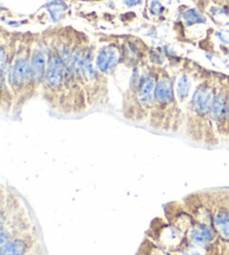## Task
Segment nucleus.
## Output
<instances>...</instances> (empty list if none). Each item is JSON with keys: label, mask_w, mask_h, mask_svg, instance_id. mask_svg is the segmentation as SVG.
Here are the masks:
<instances>
[{"label": "nucleus", "mask_w": 229, "mask_h": 255, "mask_svg": "<svg viewBox=\"0 0 229 255\" xmlns=\"http://www.w3.org/2000/svg\"><path fill=\"white\" fill-rule=\"evenodd\" d=\"M4 63H6V51L2 46H0V73L2 72Z\"/></svg>", "instance_id": "nucleus-16"}, {"label": "nucleus", "mask_w": 229, "mask_h": 255, "mask_svg": "<svg viewBox=\"0 0 229 255\" xmlns=\"http://www.w3.org/2000/svg\"><path fill=\"white\" fill-rule=\"evenodd\" d=\"M121 60V51L115 44L103 47L95 57L96 68L103 75H108L115 70Z\"/></svg>", "instance_id": "nucleus-11"}, {"label": "nucleus", "mask_w": 229, "mask_h": 255, "mask_svg": "<svg viewBox=\"0 0 229 255\" xmlns=\"http://www.w3.org/2000/svg\"><path fill=\"white\" fill-rule=\"evenodd\" d=\"M173 85H175V94L177 98V101L179 103L181 110L185 112L188 103H189L190 99L194 93V85H192V79L190 74L186 71H182L179 75L176 77L173 81Z\"/></svg>", "instance_id": "nucleus-12"}, {"label": "nucleus", "mask_w": 229, "mask_h": 255, "mask_svg": "<svg viewBox=\"0 0 229 255\" xmlns=\"http://www.w3.org/2000/svg\"><path fill=\"white\" fill-rule=\"evenodd\" d=\"M185 19L188 25H194V24H197V22L204 21V19H200V16L198 15V12L195 10L188 11L185 16Z\"/></svg>", "instance_id": "nucleus-15"}, {"label": "nucleus", "mask_w": 229, "mask_h": 255, "mask_svg": "<svg viewBox=\"0 0 229 255\" xmlns=\"http://www.w3.org/2000/svg\"><path fill=\"white\" fill-rule=\"evenodd\" d=\"M186 239L194 245V247L207 248L213 245L217 241H221L218 238L216 231L214 230L213 225L205 224V223L197 222L195 218L191 222L189 227L186 230Z\"/></svg>", "instance_id": "nucleus-8"}, {"label": "nucleus", "mask_w": 229, "mask_h": 255, "mask_svg": "<svg viewBox=\"0 0 229 255\" xmlns=\"http://www.w3.org/2000/svg\"><path fill=\"white\" fill-rule=\"evenodd\" d=\"M218 74L210 73L196 85L185 115L187 135L197 143L215 147L221 138L212 120L213 99L216 91Z\"/></svg>", "instance_id": "nucleus-1"}, {"label": "nucleus", "mask_w": 229, "mask_h": 255, "mask_svg": "<svg viewBox=\"0 0 229 255\" xmlns=\"http://www.w3.org/2000/svg\"><path fill=\"white\" fill-rule=\"evenodd\" d=\"M148 122L157 131H179L185 127V112L177 101L173 80L167 73L159 74Z\"/></svg>", "instance_id": "nucleus-2"}, {"label": "nucleus", "mask_w": 229, "mask_h": 255, "mask_svg": "<svg viewBox=\"0 0 229 255\" xmlns=\"http://www.w3.org/2000/svg\"><path fill=\"white\" fill-rule=\"evenodd\" d=\"M65 64L54 46L48 49L47 67L43 84V94L47 103L54 110L61 111L64 97Z\"/></svg>", "instance_id": "nucleus-4"}, {"label": "nucleus", "mask_w": 229, "mask_h": 255, "mask_svg": "<svg viewBox=\"0 0 229 255\" xmlns=\"http://www.w3.org/2000/svg\"><path fill=\"white\" fill-rule=\"evenodd\" d=\"M35 226L30 214L21 206L11 214L3 226L0 229V247L17 236L24 234Z\"/></svg>", "instance_id": "nucleus-6"}, {"label": "nucleus", "mask_w": 229, "mask_h": 255, "mask_svg": "<svg viewBox=\"0 0 229 255\" xmlns=\"http://www.w3.org/2000/svg\"><path fill=\"white\" fill-rule=\"evenodd\" d=\"M218 134L221 140L226 141V142L229 143V102H228V106L226 109L225 116H224L222 125L218 129Z\"/></svg>", "instance_id": "nucleus-14"}, {"label": "nucleus", "mask_w": 229, "mask_h": 255, "mask_svg": "<svg viewBox=\"0 0 229 255\" xmlns=\"http://www.w3.org/2000/svg\"><path fill=\"white\" fill-rule=\"evenodd\" d=\"M20 206L21 204L19 200L13 197L11 198V196L10 197L8 196L7 199L0 205V229H1L4 223L7 222L8 218L11 216V214L17 211Z\"/></svg>", "instance_id": "nucleus-13"}, {"label": "nucleus", "mask_w": 229, "mask_h": 255, "mask_svg": "<svg viewBox=\"0 0 229 255\" xmlns=\"http://www.w3.org/2000/svg\"><path fill=\"white\" fill-rule=\"evenodd\" d=\"M9 82H10L11 88L16 93L21 92V91L27 88V86H29V89H31L30 57L22 56L17 58L10 68ZM31 92H33V91H31Z\"/></svg>", "instance_id": "nucleus-9"}, {"label": "nucleus", "mask_w": 229, "mask_h": 255, "mask_svg": "<svg viewBox=\"0 0 229 255\" xmlns=\"http://www.w3.org/2000/svg\"><path fill=\"white\" fill-rule=\"evenodd\" d=\"M223 2H226V3H229V0H222Z\"/></svg>", "instance_id": "nucleus-17"}, {"label": "nucleus", "mask_w": 229, "mask_h": 255, "mask_svg": "<svg viewBox=\"0 0 229 255\" xmlns=\"http://www.w3.org/2000/svg\"><path fill=\"white\" fill-rule=\"evenodd\" d=\"M47 67V54L43 49H35L30 56V85L31 91L42 88Z\"/></svg>", "instance_id": "nucleus-10"}, {"label": "nucleus", "mask_w": 229, "mask_h": 255, "mask_svg": "<svg viewBox=\"0 0 229 255\" xmlns=\"http://www.w3.org/2000/svg\"><path fill=\"white\" fill-rule=\"evenodd\" d=\"M212 209L213 227L222 242L229 243V190H213L205 193Z\"/></svg>", "instance_id": "nucleus-5"}, {"label": "nucleus", "mask_w": 229, "mask_h": 255, "mask_svg": "<svg viewBox=\"0 0 229 255\" xmlns=\"http://www.w3.org/2000/svg\"><path fill=\"white\" fill-rule=\"evenodd\" d=\"M38 235V231L34 226L33 229L25 232L24 234L1 245L0 255H27L37 244Z\"/></svg>", "instance_id": "nucleus-7"}, {"label": "nucleus", "mask_w": 229, "mask_h": 255, "mask_svg": "<svg viewBox=\"0 0 229 255\" xmlns=\"http://www.w3.org/2000/svg\"><path fill=\"white\" fill-rule=\"evenodd\" d=\"M159 74L148 72L137 75L127 89L123 101V117L133 122L148 121L153 104Z\"/></svg>", "instance_id": "nucleus-3"}]
</instances>
